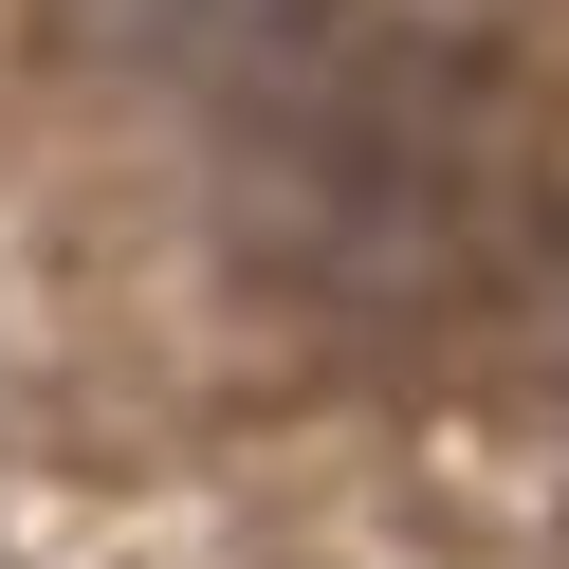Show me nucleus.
<instances>
[{"mask_svg": "<svg viewBox=\"0 0 569 569\" xmlns=\"http://www.w3.org/2000/svg\"><path fill=\"white\" fill-rule=\"evenodd\" d=\"M551 349H569V331H551Z\"/></svg>", "mask_w": 569, "mask_h": 569, "instance_id": "nucleus-1", "label": "nucleus"}]
</instances>
